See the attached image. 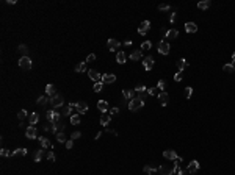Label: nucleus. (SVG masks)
<instances>
[{
    "label": "nucleus",
    "instance_id": "nucleus-1",
    "mask_svg": "<svg viewBox=\"0 0 235 175\" xmlns=\"http://www.w3.org/2000/svg\"><path fill=\"white\" fill-rule=\"evenodd\" d=\"M45 119L49 120V124H60V119H61V114L60 113H57V111H53V110H49L47 113H45Z\"/></svg>",
    "mask_w": 235,
    "mask_h": 175
},
{
    "label": "nucleus",
    "instance_id": "nucleus-2",
    "mask_svg": "<svg viewBox=\"0 0 235 175\" xmlns=\"http://www.w3.org/2000/svg\"><path fill=\"white\" fill-rule=\"evenodd\" d=\"M143 106H144V102H143V100H140L138 97L129 102V110H130V111H133V113H135V111H138V110H141Z\"/></svg>",
    "mask_w": 235,
    "mask_h": 175
},
{
    "label": "nucleus",
    "instance_id": "nucleus-3",
    "mask_svg": "<svg viewBox=\"0 0 235 175\" xmlns=\"http://www.w3.org/2000/svg\"><path fill=\"white\" fill-rule=\"evenodd\" d=\"M63 103H64V99H63V95H61V94H57L55 97H52V99H50V105L53 108H61V106H63Z\"/></svg>",
    "mask_w": 235,
    "mask_h": 175
},
{
    "label": "nucleus",
    "instance_id": "nucleus-4",
    "mask_svg": "<svg viewBox=\"0 0 235 175\" xmlns=\"http://www.w3.org/2000/svg\"><path fill=\"white\" fill-rule=\"evenodd\" d=\"M159 172H160V175H174V166L161 164V166H159Z\"/></svg>",
    "mask_w": 235,
    "mask_h": 175
},
{
    "label": "nucleus",
    "instance_id": "nucleus-5",
    "mask_svg": "<svg viewBox=\"0 0 235 175\" xmlns=\"http://www.w3.org/2000/svg\"><path fill=\"white\" fill-rule=\"evenodd\" d=\"M19 66H21L24 71H30V69H32V60H30L28 56H21V60H19Z\"/></svg>",
    "mask_w": 235,
    "mask_h": 175
},
{
    "label": "nucleus",
    "instance_id": "nucleus-6",
    "mask_svg": "<svg viewBox=\"0 0 235 175\" xmlns=\"http://www.w3.org/2000/svg\"><path fill=\"white\" fill-rule=\"evenodd\" d=\"M199 167H201V164H199L196 159H193V161L188 164V167H187V174H191V175H194L196 172L199 170Z\"/></svg>",
    "mask_w": 235,
    "mask_h": 175
},
{
    "label": "nucleus",
    "instance_id": "nucleus-7",
    "mask_svg": "<svg viewBox=\"0 0 235 175\" xmlns=\"http://www.w3.org/2000/svg\"><path fill=\"white\" fill-rule=\"evenodd\" d=\"M25 136L28 139H34V138H38V130H36V127H33V125H28L27 127V130H25Z\"/></svg>",
    "mask_w": 235,
    "mask_h": 175
},
{
    "label": "nucleus",
    "instance_id": "nucleus-8",
    "mask_svg": "<svg viewBox=\"0 0 235 175\" xmlns=\"http://www.w3.org/2000/svg\"><path fill=\"white\" fill-rule=\"evenodd\" d=\"M159 53H161V55H168L169 53V42L168 41L159 42Z\"/></svg>",
    "mask_w": 235,
    "mask_h": 175
},
{
    "label": "nucleus",
    "instance_id": "nucleus-9",
    "mask_svg": "<svg viewBox=\"0 0 235 175\" xmlns=\"http://www.w3.org/2000/svg\"><path fill=\"white\" fill-rule=\"evenodd\" d=\"M149 30H151V22H149V21H143V22H141V25L138 27V33H140V34H146Z\"/></svg>",
    "mask_w": 235,
    "mask_h": 175
},
{
    "label": "nucleus",
    "instance_id": "nucleus-10",
    "mask_svg": "<svg viewBox=\"0 0 235 175\" xmlns=\"http://www.w3.org/2000/svg\"><path fill=\"white\" fill-rule=\"evenodd\" d=\"M75 110H77V113H79V114H85V113L88 111V103L86 102H77L75 103Z\"/></svg>",
    "mask_w": 235,
    "mask_h": 175
},
{
    "label": "nucleus",
    "instance_id": "nucleus-11",
    "mask_svg": "<svg viewBox=\"0 0 235 175\" xmlns=\"http://www.w3.org/2000/svg\"><path fill=\"white\" fill-rule=\"evenodd\" d=\"M88 75H90V78L92 81H96V83H99V81H102V75L99 73L97 71H94V69H90L88 71Z\"/></svg>",
    "mask_w": 235,
    "mask_h": 175
},
{
    "label": "nucleus",
    "instance_id": "nucleus-12",
    "mask_svg": "<svg viewBox=\"0 0 235 175\" xmlns=\"http://www.w3.org/2000/svg\"><path fill=\"white\" fill-rule=\"evenodd\" d=\"M114 81H116V75H113V73H103L102 75V83L110 84V83H114Z\"/></svg>",
    "mask_w": 235,
    "mask_h": 175
},
{
    "label": "nucleus",
    "instance_id": "nucleus-13",
    "mask_svg": "<svg viewBox=\"0 0 235 175\" xmlns=\"http://www.w3.org/2000/svg\"><path fill=\"white\" fill-rule=\"evenodd\" d=\"M97 110L101 111L102 114L108 113V103H107V100H99L97 102Z\"/></svg>",
    "mask_w": 235,
    "mask_h": 175
},
{
    "label": "nucleus",
    "instance_id": "nucleus-14",
    "mask_svg": "<svg viewBox=\"0 0 235 175\" xmlns=\"http://www.w3.org/2000/svg\"><path fill=\"white\" fill-rule=\"evenodd\" d=\"M143 66H144L146 71H151V69L154 67V58L152 56H146L143 60Z\"/></svg>",
    "mask_w": 235,
    "mask_h": 175
},
{
    "label": "nucleus",
    "instance_id": "nucleus-15",
    "mask_svg": "<svg viewBox=\"0 0 235 175\" xmlns=\"http://www.w3.org/2000/svg\"><path fill=\"white\" fill-rule=\"evenodd\" d=\"M185 32L187 33H196L198 32V25H196L194 22H187V24H185Z\"/></svg>",
    "mask_w": 235,
    "mask_h": 175
},
{
    "label": "nucleus",
    "instance_id": "nucleus-16",
    "mask_svg": "<svg viewBox=\"0 0 235 175\" xmlns=\"http://www.w3.org/2000/svg\"><path fill=\"white\" fill-rule=\"evenodd\" d=\"M168 100H169V95H168V92H160L159 94V102L161 106H166V103H168Z\"/></svg>",
    "mask_w": 235,
    "mask_h": 175
},
{
    "label": "nucleus",
    "instance_id": "nucleus-17",
    "mask_svg": "<svg viewBox=\"0 0 235 175\" xmlns=\"http://www.w3.org/2000/svg\"><path fill=\"white\" fill-rule=\"evenodd\" d=\"M144 172L146 174H149V175H154V174H157L159 172V166H154V164H147V166H144Z\"/></svg>",
    "mask_w": 235,
    "mask_h": 175
},
{
    "label": "nucleus",
    "instance_id": "nucleus-18",
    "mask_svg": "<svg viewBox=\"0 0 235 175\" xmlns=\"http://www.w3.org/2000/svg\"><path fill=\"white\" fill-rule=\"evenodd\" d=\"M135 94H136V92L132 91V89H124V91H122V97H124V99H127V100L136 99V97H135Z\"/></svg>",
    "mask_w": 235,
    "mask_h": 175
},
{
    "label": "nucleus",
    "instance_id": "nucleus-19",
    "mask_svg": "<svg viewBox=\"0 0 235 175\" xmlns=\"http://www.w3.org/2000/svg\"><path fill=\"white\" fill-rule=\"evenodd\" d=\"M107 45H108V49H110V50H118L119 47H121V42H119L118 39H108Z\"/></svg>",
    "mask_w": 235,
    "mask_h": 175
},
{
    "label": "nucleus",
    "instance_id": "nucleus-20",
    "mask_svg": "<svg viewBox=\"0 0 235 175\" xmlns=\"http://www.w3.org/2000/svg\"><path fill=\"white\" fill-rule=\"evenodd\" d=\"M163 156L166 158V159H171V161H176L177 153H176V150H165L163 152Z\"/></svg>",
    "mask_w": 235,
    "mask_h": 175
},
{
    "label": "nucleus",
    "instance_id": "nucleus-21",
    "mask_svg": "<svg viewBox=\"0 0 235 175\" xmlns=\"http://www.w3.org/2000/svg\"><path fill=\"white\" fill-rule=\"evenodd\" d=\"M187 67H188V61L185 60V58H180V60L177 61V69H179V72H183Z\"/></svg>",
    "mask_w": 235,
    "mask_h": 175
},
{
    "label": "nucleus",
    "instance_id": "nucleus-22",
    "mask_svg": "<svg viewBox=\"0 0 235 175\" xmlns=\"http://www.w3.org/2000/svg\"><path fill=\"white\" fill-rule=\"evenodd\" d=\"M74 108H75V103H69L68 106H64L63 110H61V116H71Z\"/></svg>",
    "mask_w": 235,
    "mask_h": 175
},
{
    "label": "nucleus",
    "instance_id": "nucleus-23",
    "mask_svg": "<svg viewBox=\"0 0 235 175\" xmlns=\"http://www.w3.org/2000/svg\"><path fill=\"white\" fill-rule=\"evenodd\" d=\"M38 139H39V142H41V147H42V149H45V150H47V149H52V144H50V141H49L47 138L41 136V138H38Z\"/></svg>",
    "mask_w": 235,
    "mask_h": 175
},
{
    "label": "nucleus",
    "instance_id": "nucleus-24",
    "mask_svg": "<svg viewBox=\"0 0 235 175\" xmlns=\"http://www.w3.org/2000/svg\"><path fill=\"white\" fill-rule=\"evenodd\" d=\"M45 153H47V152H45V149H39V150H36V153H34V156H33L34 163H39Z\"/></svg>",
    "mask_w": 235,
    "mask_h": 175
},
{
    "label": "nucleus",
    "instance_id": "nucleus-25",
    "mask_svg": "<svg viewBox=\"0 0 235 175\" xmlns=\"http://www.w3.org/2000/svg\"><path fill=\"white\" fill-rule=\"evenodd\" d=\"M45 92H47V95L50 97V99H52V97H55V95H57V89H55V86H53L52 83L45 86Z\"/></svg>",
    "mask_w": 235,
    "mask_h": 175
},
{
    "label": "nucleus",
    "instance_id": "nucleus-26",
    "mask_svg": "<svg viewBox=\"0 0 235 175\" xmlns=\"http://www.w3.org/2000/svg\"><path fill=\"white\" fill-rule=\"evenodd\" d=\"M143 58V52L141 50H133L132 53H130V60L132 61H138V60H141Z\"/></svg>",
    "mask_w": 235,
    "mask_h": 175
},
{
    "label": "nucleus",
    "instance_id": "nucleus-27",
    "mask_svg": "<svg viewBox=\"0 0 235 175\" xmlns=\"http://www.w3.org/2000/svg\"><path fill=\"white\" fill-rule=\"evenodd\" d=\"M177 36H179V32H177V30H174V28H172V30H168L166 34H165V38H166V39H169V41H171V39H176Z\"/></svg>",
    "mask_w": 235,
    "mask_h": 175
},
{
    "label": "nucleus",
    "instance_id": "nucleus-28",
    "mask_svg": "<svg viewBox=\"0 0 235 175\" xmlns=\"http://www.w3.org/2000/svg\"><path fill=\"white\" fill-rule=\"evenodd\" d=\"M38 120H39V114H38V113H32V114H30V117H28V122H30V125H36L38 124Z\"/></svg>",
    "mask_w": 235,
    "mask_h": 175
},
{
    "label": "nucleus",
    "instance_id": "nucleus-29",
    "mask_svg": "<svg viewBox=\"0 0 235 175\" xmlns=\"http://www.w3.org/2000/svg\"><path fill=\"white\" fill-rule=\"evenodd\" d=\"M110 120H111V116H110V114H107V113H105V114H102V116H101V125L107 127V125L110 124Z\"/></svg>",
    "mask_w": 235,
    "mask_h": 175
},
{
    "label": "nucleus",
    "instance_id": "nucleus-30",
    "mask_svg": "<svg viewBox=\"0 0 235 175\" xmlns=\"http://www.w3.org/2000/svg\"><path fill=\"white\" fill-rule=\"evenodd\" d=\"M74 71H75V72H86V71H88V69H86V61H83V63H79V64H77L75 67H74Z\"/></svg>",
    "mask_w": 235,
    "mask_h": 175
},
{
    "label": "nucleus",
    "instance_id": "nucleus-31",
    "mask_svg": "<svg viewBox=\"0 0 235 175\" xmlns=\"http://www.w3.org/2000/svg\"><path fill=\"white\" fill-rule=\"evenodd\" d=\"M116 61H118L119 64H124L125 61H127L125 53H124V52H118V55H116Z\"/></svg>",
    "mask_w": 235,
    "mask_h": 175
},
{
    "label": "nucleus",
    "instance_id": "nucleus-32",
    "mask_svg": "<svg viewBox=\"0 0 235 175\" xmlns=\"http://www.w3.org/2000/svg\"><path fill=\"white\" fill-rule=\"evenodd\" d=\"M47 102H50V99H49V95H41L39 99L36 100V103L39 105V106H44V105L47 103Z\"/></svg>",
    "mask_w": 235,
    "mask_h": 175
},
{
    "label": "nucleus",
    "instance_id": "nucleus-33",
    "mask_svg": "<svg viewBox=\"0 0 235 175\" xmlns=\"http://www.w3.org/2000/svg\"><path fill=\"white\" fill-rule=\"evenodd\" d=\"M198 8L199 10H207L210 8V0H202V2L198 3Z\"/></svg>",
    "mask_w": 235,
    "mask_h": 175
},
{
    "label": "nucleus",
    "instance_id": "nucleus-34",
    "mask_svg": "<svg viewBox=\"0 0 235 175\" xmlns=\"http://www.w3.org/2000/svg\"><path fill=\"white\" fill-rule=\"evenodd\" d=\"M57 141H58V142H64V144L68 142V139H66V135H64V131H58V133H57Z\"/></svg>",
    "mask_w": 235,
    "mask_h": 175
},
{
    "label": "nucleus",
    "instance_id": "nucleus-35",
    "mask_svg": "<svg viewBox=\"0 0 235 175\" xmlns=\"http://www.w3.org/2000/svg\"><path fill=\"white\" fill-rule=\"evenodd\" d=\"M223 71L227 72V73H232V72H235V67H234L232 63H229V64H224V66H223Z\"/></svg>",
    "mask_w": 235,
    "mask_h": 175
},
{
    "label": "nucleus",
    "instance_id": "nucleus-36",
    "mask_svg": "<svg viewBox=\"0 0 235 175\" xmlns=\"http://www.w3.org/2000/svg\"><path fill=\"white\" fill-rule=\"evenodd\" d=\"M17 50L21 52V55H22V56H27V53H28V47H27L25 44H21V45L17 47Z\"/></svg>",
    "mask_w": 235,
    "mask_h": 175
},
{
    "label": "nucleus",
    "instance_id": "nucleus-37",
    "mask_svg": "<svg viewBox=\"0 0 235 175\" xmlns=\"http://www.w3.org/2000/svg\"><path fill=\"white\" fill-rule=\"evenodd\" d=\"M19 155L25 156V155H27V149H16V150L13 152V155H11V156H19Z\"/></svg>",
    "mask_w": 235,
    "mask_h": 175
},
{
    "label": "nucleus",
    "instance_id": "nucleus-38",
    "mask_svg": "<svg viewBox=\"0 0 235 175\" xmlns=\"http://www.w3.org/2000/svg\"><path fill=\"white\" fill-rule=\"evenodd\" d=\"M71 124L72 125H79L80 124V114H72L71 116Z\"/></svg>",
    "mask_w": 235,
    "mask_h": 175
},
{
    "label": "nucleus",
    "instance_id": "nucleus-39",
    "mask_svg": "<svg viewBox=\"0 0 235 175\" xmlns=\"http://www.w3.org/2000/svg\"><path fill=\"white\" fill-rule=\"evenodd\" d=\"M183 95H185V99H190V97L193 95V88H191V86H187V88H185Z\"/></svg>",
    "mask_w": 235,
    "mask_h": 175
},
{
    "label": "nucleus",
    "instance_id": "nucleus-40",
    "mask_svg": "<svg viewBox=\"0 0 235 175\" xmlns=\"http://www.w3.org/2000/svg\"><path fill=\"white\" fill-rule=\"evenodd\" d=\"M27 116H28V113H27L25 110H21V111L17 113V117H19V120H21V122L27 119Z\"/></svg>",
    "mask_w": 235,
    "mask_h": 175
},
{
    "label": "nucleus",
    "instance_id": "nucleus-41",
    "mask_svg": "<svg viewBox=\"0 0 235 175\" xmlns=\"http://www.w3.org/2000/svg\"><path fill=\"white\" fill-rule=\"evenodd\" d=\"M165 88H166V81H165V80H159V83H157V89H159L160 92H163Z\"/></svg>",
    "mask_w": 235,
    "mask_h": 175
},
{
    "label": "nucleus",
    "instance_id": "nucleus-42",
    "mask_svg": "<svg viewBox=\"0 0 235 175\" xmlns=\"http://www.w3.org/2000/svg\"><path fill=\"white\" fill-rule=\"evenodd\" d=\"M152 47V44H151V41H144L143 44H141V52H143V50H149Z\"/></svg>",
    "mask_w": 235,
    "mask_h": 175
},
{
    "label": "nucleus",
    "instance_id": "nucleus-43",
    "mask_svg": "<svg viewBox=\"0 0 235 175\" xmlns=\"http://www.w3.org/2000/svg\"><path fill=\"white\" fill-rule=\"evenodd\" d=\"M102 88H103V83H102V81H99V83H94V88H92V89H94V92H101Z\"/></svg>",
    "mask_w": 235,
    "mask_h": 175
},
{
    "label": "nucleus",
    "instance_id": "nucleus-44",
    "mask_svg": "<svg viewBox=\"0 0 235 175\" xmlns=\"http://www.w3.org/2000/svg\"><path fill=\"white\" fill-rule=\"evenodd\" d=\"M136 94H138V99H140V100H143V102H144V100H146V97H147V89H146V91H141V92H136Z\"/></svg>",
    "mask_w": 235,
    "mask_h": 175
},
{
    "label": "nucleus",
    "instance_id": "nucleus-45",
    "mask_svg": "<svg viewBox=\"0 0 235 175\" xmlns=\"http://www.w3.org/2000/svg\"><path fill=\"white\" fill-rule=\"evenodd\" d=\"M45 155H47V159H49V161H50V163H53V161H55V153H53L52 150H49V152H47V153H45Z\"/></svg>",
    "mask_w": 235,
    "mask_h": 175
},
{
    "label": "nucleus",
    "instance_id": "nucleus-46",
    "mask_svg": "<svg viewBox=\"0 0 235 175\" xmlns=\"http://www.w3.org/2000/svg\"><path fill=\"white\" fill-rule=\"evenodd\" d=\"M0 155H2L3 158H8V156H11L13 153H10V152L6 150V149H2V150H0Z\"/></svg>",
    "mask_w": 235,
    "mask_h": 175
},
{
    "label": "nucleus",
    "instance_id": "nucleus-47",
    "mask_svg": "<svg viewBox=\"0 0 235 175\" xmlns=\"http://www.w3.org/2000/svg\"><path fill=\"white\" fill-rule=\"evenodd\" d=\"M169 8H171V6H169L168 3H161V5H159V10L160 11H168Z\"/></svg>",
    "mask_w": 235,
    "mask_h": 175
},
{
    "label": "nucleus",
    "instance_id": "nucleus-48",
    "mask_svg": "<svg viewBox=\"0 0 235 175\" xmlns=\"http://www.w3.org/2000/svg\"><path fill=\"white\" fill-rule=\"evenodd\" d=\"M157 92H159V89H157V88H149L147 89V94L149 95H157Z\"/></svg>",
    "mask_w": 235,
    "mask_h": 175
},
{
    "label": "nucleus",
    "instance_id": "nucleus-49",
    "mask_svg": "<svg viewBox=\"0 0 235 175\" xmlns=\"http://www.w3.org/2000/svg\"><path fill=\"white\" fill-rule=\"evenodd\" d=\"M146 89H147V88H146V86H143V84H138V86L135 88L133 91H135V92H141V91H146Z\"/></svg>",
    "mask_w": 235,
    "mask_h": 175
},
{
    "label": "nucleus",
    "instance_id": "nucleus-50",
    "mask_svg": "<svg viewBox=\"0 0 235 175\" xmlns=\"http://www.w3.org/2000/svg\"><path fill=\"white\" fill-rule=\"evenodd\" d=\"M92 61H96V55L94 53H90L88 58H86V63H92Z\"/></svg>",
    "mask_w": 235,
    "mask_h": 175
},
{
    "label": "nucleus",
    "instance_id": "nucleus-51",
    "mask_svg": "<svg viewBox=\"0 0 235 175\" xmlns=\"http://www.w3.org/2000/svg\"><path fill=\"white\" fill-rule=\"evenodd\" d=\"M80 136H82V133H80V131H74V133H72V136H71V139L74 141V139H79Z\"/></svg>",
    "mask_w": 235,
    "mask_h": 175
},
{
    "label": "nucleus",
    "instance_id": "nucleus-52",
    "mask_svg": "<svg viewBox=\"0 0 235 175\" xmlns=\"http://www.w3.org/2000/svg\"><path fill=\"white\" fill-rule=\"evenodd\" d=\"M182 77H183L182 72H177L176 75H174V80H176V81H180V80H182Z\"/></svg>",
    "mask_w": 235,
    "mask_h": 175
},
{
    "label": "nucleus",
    "instance_id": "nucleus-53",
    "mask_svg": "<svg viewBox=\"0 0 235 175\" xmlns=\"http://www.w3.org/2000/svg\"><path fill=\"white\" fill-rule=\"evenodd\" d=\"M118 113H119V108L114 106V108H111V110H110V116H116Z\"/></svg>",
    "mask_w": 235,
    "mask_h": 175
},
{
    "label": "nucleus",
    "instance_id": "nucleus-54",
    "mask_svg": "<svg viewBox=\"0 0 235 175\" xmlns=\"http://www.w3.org/2000/svg\"><path fill=\"white\" fill-rule=\"evenodd\" d=\"M64 127H66V125H64V124H63V122H60V124H57V130H58V131H64Z\"/></svg>",
    "mask_w": 235,
    "mask_h": 175
},
{
    "label": "nucleus",
    "instance_id": "nucleus-55",
    "mask_svg": "<svg viewBox=\"0 0 235 175\" xmlns=\"http://www.w3.org/2000/svg\"><path fill=\"white\" fill-rule=\"evenodd\" d=\"M64 145H66V149H72V145H74V141H72V139H69V141L64 144Z\"/></svg>",
    "mask_w": 235,
    "mask_h": 175
},
{
    "label": "nucleus",
    "instance_id": "nucleus-56",
    "mask_svg": "<svg viewBox=\"0 0 235 175\" xmlns=\"http://www.w3.org/2000/svg\"><path fill=\"white\" fill-rule=\"evenodd\" d=\"M105 131H107V133H111V135H114V136H116L118 133H116V131H114V130H111V128L110 127H105Z\"/></svg>",
    "mask_w": 235,
    "mask_h": 175
},
{
    "label": "nucleus",
    "instance_id": "nucleus-57",
    "mask_svg": "<svg viewBox=\"0 0 235 175\" xmlns=\"http://www.w3.org/2000/svg\"><path fill=\"white\" fill-rule=\"evenodd\" d=\"M174 21H176V13H171V16H169V22L174 24Z\"/></svg>",
    "mask_w": 235,
    "mask_h": 175
},
{
    "label": "nucleus",
    "instance_id": "nucleus-58",
    "mask_svg": "<svg viewBox=\"0 0 235 175\" xmlns=\"http://www.w3.org/2000/svg\"><path fill=\"white\" fill-rule=\"evenodd\" d=\"M6 3H8V5H14V3H16V0H6Z\"/></svg>",
    "mask_w": 235,
    "mask_h": 175
},
{
    "label": "nucleus",
    "instance_id": "nucleus-59",
    "mask_svg": "<svg viewBox=\"0 0 235 175\" xmlns=\"http://www.w3.org/2000/svg\"><path fill=\"white\" fill-rule=\"evenodd\" d=\"M130 44H132V41H125V42H124V45H125V47H129Z\"/></svg>",
    "mask_w": 235,
    "mask_h": 175
},
{
    "label": "nucleus",
    "instance_id": "nucleus-60",
    "mask_svg": "<svg viewBox=\"0 0 235 175\" xmlns=\"http://www.w3.org/2000/svg\"><path fill=\"white\" fill-rule=\"evenodd\" d=\"M232 64H234V67H235V53L232 55Z\"/></svg>",
    "mask_w": 235,
    "mask_h": 175
},
{
    "label": "nucleus",
    "instance_id": "nucleus-61",
    "mask_svg": "<svg viewBox=\"0 0 235 175\" xmlns=\"http://www.w3.org/2000/svg\"><path fill=\"white\" fill-rule=\"evenodd\" d=\"M188 175H191V174H188Z\"/></svg>",
    "mask_w": 235,
    "mask_h": 175
},
{
    "label": "nucleus",
    "instance_id": "nucleus-62",
    "mask_svg": "<svg viewBox=\"0 0 235 175\" xmlns=\"http://www.w3.org/2000/svg\"><path fill=\"white\" fill-rule=\"evenodd\" d=\"M154 175H155V174H154Z\"/></svg>",
    "mask_w": 235,
    "mask_h": 175
}]
</instances>
